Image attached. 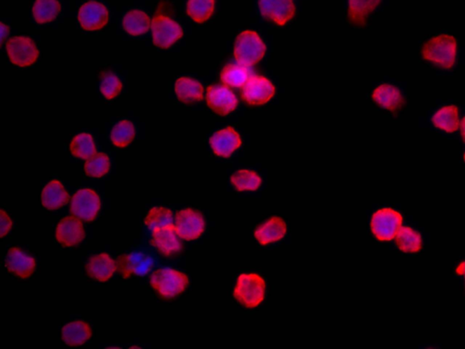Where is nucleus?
Returning a JSON list of instances; mask_svg holds the SVG:
<instances>
[{"instance_id":"f257e3e1","label":"nucleus","mask_w":465,"mask_h":349,"mask_svg":"<svg viewBox=\"0 0 465 349\" xmlns=\"http://www.w3.org/2000/svg\"><path fill=\"white\" fill-rule=\"evenodd\" d=\"M422 54L424 60L443 69H450L457 61V38L450 34L433 37L424 43Z\"/></svg>"},{"instance_id":"f03ea898","label":"nucleus","mask_w":465,"mask_h":349,"mask_svg":"<svg viewBox=\"0 0 465 349\" xmlns=\"http://www.w3.org/2000/svg\"><path fill=\"white\" fill-rule=\"evenodd\" d=\"M266 53L267 46L257 32L245 30L237 36L234 55L237 63L241 66H255Z\"/></svg>"},{"instance_id":"7ed1b4c3","label":"nucleus","mask_w":465,"mask_h":349,"mask_svg":"<svg viewBox=\"0 0 465 349\" xmlns=\"http://www.w3.org/2000/svg\"><path fill=\"white\" fill-rule=\"evenodd\" d=\"M267 285L257 273H244L237 279L234 296L248 308H257L266 298Z\"/></svg>"},{"instance_id":"20e7f679","label":"nucleus","mask_w":465,"mask_h":349,"mask_svg":"<svg viewBox=\"0 0 465 349\" xmlns=\"http://www.w3.org/2000/svg\"><path fill=\"white\" fill-rule=\"evenodd\" d=\"M151 287L164 298H175L186 290L189 285L187 275L172 268H162L153 273Z\"/></svg>"},{"instance_id":"39448f33","label":"nucleus","mask_w":465,"mask_h":349,"mask_svg":"<svg viewBox=\"0 0 465 349\" xmlns=\"http://www.w3.org/2000/svg\"><path fill=\"white\" fill-rule=\"evenodd\" d=\"M402 223V216L396 210L390 208L378 209L372 217V232L378 240L390 241L396 237Z\"/></svg>"},{"instance_id":"423d86ee","label":"nucleus","mask_w":465,"mask_h":349,"mask_svg":"<svg viewBox=\"0 0 465 349\" xmlns=\"http://www.w3.org/2000/svg\"><path fill=\"white\" fill-rule=\"evenodd\" d=\"M7 51L11 63L20 67L32 66L39 57V51L35 42L27 37L18 36L9 39Z\"/></svg>"},{"instance_id":"0eeeda50","label":"nucleus","mask_w":465,"mask_h":349,"mask_svg":"<svg viewBox=\"0 0 465 349\" xmlns=\"http://www.w3.org/2000/svg\"><path fill=\"white\" fill-rule=\"evenodd\" d=\"M153 41L156 47L166 49L173 46L183 37V29L180 24L164 15H156L153 18Z\"/></svg>"},{"instance_id":"6e6552de","label":"nucleus","mask_w":465,"mask_h":349,"mask_svg":"<svg viewBox=\"0 0 465 349\" xmlns=\"http://www.w3.org/2000/svg\"><path fill=\"white\" fill-rule=\"evenodd\" d=\"M80 26L86 32H97L107 26L109 20V13L102 3L88 1L80 8L78 15Z\"/></svg>"},{"instance_id":"1a4fd4ad","label":"nucleus","mask_w":465,"mask_h":349,"mask_svg":"<svg viewBox=\"0 0 465 349\" xmlns=\"http://www.w3.org/2000/svg\"><path fill=\"white\" fill-rule=\"evenodd\" d=\"M175 230L186 240H195L204 233L205 222L203 216L192 209L180 210L175 217Z\"/></svg>"},{"instance_id":"9d476101","label":"nucleus","mask_w":465,"mask_h":349,"mask_svg":"<svg viewBox=\"0 0 465 349\" xmlns=\"http://www.w3.org/2000/svg\"><path fill=\"white\" fill-rule=\"evenodd\" d=\"M276 94V88L269 79L263 76H252L242 89L243 100L249 105L267 103Z\"/></svg>"},{"instance_id":"9b49d317","label":"nucleus","mask_w":465,"mask_h":349,"mask_svg":"<svg viewBox=\"0 0 465 349\" xmlns=\"http://www.w3.org/2000/svg\"><path fill=\"white\" fill-rule=\"evenodd\" d=\"M100 209L98 195L89 188H83L74 195L70 210L75 217L83 220H94Z\"/></svg>"},{"instance_id":"f8f14e48","label":"nucleus","mask_w":465,"mask_h":349,"mask_svg":"<svg viewBox=\"0 0 465 349\" xmlns=\"http://www.w3.org/2000/svg\"><path fill=\"white\" fill-rule=\"evenodd\" d=\"M206 102L211 110L220 116L229 115L238 105L236 96L229 88L221 85L209 86Z\"/></svg>"},{"instance_id":"ddd939ff","label":"nucleus","mask_w":465,"mask_h":349,"mask_svg":"<svg viewBox=\"0 0 465 349\" xmlns=\"http://www.w3.org/2000/svg\"><path fill=\"white\" fill-rule=\"evenodd\" d=\"M262 15L267 20L285 26L295 16V6L292 0H260Z\"/></svg>"},{"instance_id":"4468645a","label":"nucleus","mask_w":465,"mask_h":349,"mask_svg":"<svg viewBox=\"0 0 465 349\" xmlns=\"http://www.w3.org/2000/svg\"><path fill=\"white\" fill-rule=\"evenodd\" d=\"M118 261L119 271L125 279L132 276H144L149 273L154 265L152 256L143 252L119 256Z\"/></svg>"},{"instance_id":"2eb2a0df","label":"nucleus","mask_w":465,"mask_h":349,"mask_svg":"<svg viewBox=\"0 0 465 349\" xmlns=\"http://www.w3.org/2000/svg\"><path fill=\"white\" fill-rule=\"evenodd\" d=\"M241 137L233 128L220 129L210 138V146L215 155L221 157H229L233 155L241 146Z\"/></svg>"},{"instance_id":"dca6fc26","label":"nucleus","mask_w":465,"mask_h":349,"mask_svg":"<svg viewBox=\"0 0 465 349\" xmlns=\"http://www.w3.org/2000/svg\"><path fill=\"white\" fill-rule=\"evenodd\" d=\"M5 267L20 279H27L36 268L35 259L16 246L8 250L5 256Z\"/></svg>"},{"instance_id":"f3484780","label":"nucleus","mask_w":465,"mask_h":349,"mask_svg":"<svg viewBox=\"0 0 465 349\" xmlns=\"http://www.w3.org/2000/svg\"><path fill=\"white\" fill-rule=\"evenodd\" d=\"M85 231L81 221L74 217H67L60 222L55 230V239L61 245L74 246L84 239Z\"/></svg>"},{"instance_id":"a211bd4d","label":"nucleus","mask_w":465,"mask_h":349,"mask_svg":"<svg viewBox=\"0 0 465 349\" xmlns=\"http://www.w3.org/2000/svg\"><path fill=\"white\" fill-rule=\"evenodd\" d=\"M288 232V225L280 217H271L255 228V237L262 246L270 245L284 239Z\"/></svg>"},{"instance_id":"6ab92c4d","label":"nucleus","mask_w":465,"mask_h":349,"mask_svg":"<svg viewBox=\"0 0 465 349\" xmlns=\"http://www.w3.org/2000/svg\"><path fill=\"white\" fill-rule=\"evenodd\" d=\"M152 245L163 255L171 256L182 249V244L174 225L152 231Z\"/></svg>"},{"instance_id":"aec40b11","label":"nucleus","mask_w":465,"mask_h":349,"mask_svg":"<svg viewBox=\"0 0 465 349\" xmlns=\"http://www.w3.org/2000/svg\"><path fill=\"white\" fill-rule=\"evenodd\" d=\"M372 98L379 107L391 112L401 110L405 104V98L401 91L396 86L389 84L377 86L372 91Z\"/></svg>"},{"instance_id":"412c9836","label":"nucleus","mask_w":465,"mask_h":349,"mask_svg":"<svg viewBox=\"0 0 465 349\" xmlns=\"http://www.w3.org/2000/svg\"><path fill=\"white\" fill-rule=\"evenodd\" d=\"M382 0H348V18L353 26H363Z\"/></svg>"},{"instance_id":"4be33fe9","label":"nucleus","mask_w":465,"mask_h":349,"mask_svg":"<svg viewBox=\"0 0 465 349\" xmlns=\"http://www.w3.org/2000/svg\"><path fill=\"white\" fill-rule=\"evenodd\" d=\"M178 100L184 104H193L203 100L204 88L196 80L183 77L177 80L175 85Z\"/></svg>"},{"instance_id":"5701e85b","label":"nucleus","mask_w":465,"mask_h":349,"mask_svg":"<svg viewBox=\"0 0 465 349\" xmlns=\"http://www.w3.org/2000/svg\"><path fill=\"white\" fill-rule=\"evenodd\" d=\"M116 270L115 261L107 254H98L91 258L87 265V272L92 279L105 282L110 279Z\"/></svg>"},{"instance_id":"b1692460","label":"nucleus","mask_w":465,"mask_h":349,"mask_svg":"<svg viewBox=\"0 0 465 349\" xmlns=\"http://www.w3.org/2000/svg\"><path fill=\"white\" fill-rule=\"evenodd\" d=\"M69 196L60 181L52 180L44 187L41 194L42 205L48 210L62 208Z\"/></svg>"},{"instance_id":"393cba45","label":"nucleus","mask_w":465,"mask_h":349,"mask_svg":"<svg viewBox=\"0 0 465 349\" xmlns=\"http://www.w3.org/2000/svg\"><path fill=\"white\" fill-rule=\"evenodd\" d=\"M92 335L90 327L83 321H73L67 324L61 331L65 344L72 345H79L87 342Z\"/></svg>"},{"instance_id":"a878e982","label":"nucleus","mask_w":465,"mask_h":349,"mask_svg":"<svg viewBox=\"0 0 465 349\" xmlns=\"http://www.w3.org/2000/svg\"><path fill=\"white\" fill-rule=\"evenodd\" d=\"M123 27L131 36L143 35L149 32L151 25L149 15L137 9L128 11L123 18Z\"/></svg>"},{"instance_id":"bb28decb","label":"nucleus","mask_w":465,"mask_h":349,"mask_svg":"<svg viewBox=\"0 0 465 349\" xmlns=\"http://www.w3.org/2000/svg\"><path fill=\"white\" fill-rule=\"evenodd\" d=\"M250 79V72L241 65H227L220 73L221 81L231 88L244 86Z\"/></svg>"},{"instance_id":"cd10ccee","label":"nucleus","mask_w":465,"mask_h":349,"mask_svg":"<svg viewBox=\"0 0 465 349\" xmlns=\"http://www.w3.org/2000/svg\"><path fill=\"white\" fill-rule=\"evenodd\" d=\"M432 122L437 129L452 133L459 128V114L455 106H445L437 111L432 117Z\"/></svg>"},{"instance_id":"c85d7f7f","label":"nucleus","mask_w":465,"mask_h":349,"mask_svg":"<svg viewBox=\"0 0 465 349\" xmlns=\"http://www.w3.org/2000/svg\"><path fill=\"white\" fill-rule=\"evenodd\" d=\"M60 8L58 0H36L32 8L33 17L39 24L49 23L58 17Z\"/></svg>"},{"instance_id":"c756f323","label":"nucleus","mask_w":465,"mask_h":349,"mask_svg":"<svg viewBox=\"0 0 465 349\" xmlns=\"http://www.w3.org/2000/svg\"><path fill=\"white\" fill-rule=\"evenodd\" d=\"M397 248L405 253H417L423 246L421 235L411 228L401 227L396 235Z\"/></svg>"},{"instance_id":"7c9ffc66","label":"nucleus","mask_w":465,"mask_h":349,"mask_svg":"<svg viewBox=\"0 0 465 349\" xmlns=\"http://www.w3.org/2000/svg\"><path fill=\"white\" fill-rule=\"evenodd\" d=\"M215 0H189L187 13L195 22L205 23L215 11Z\"/></svg>"},{"instance_id":"2f4dec72","label":"nucleus","mask_w":465,"mask_h":349,"mask_svg":"<svg viewBox=\"0 0 465 349\" xmlns=\"http://www.w3.org/2000/svg\"><path fill=\"white\" fill-rule=\"evenodd\" d=\"M70 152L79 159H90L97 154L93 137L88 133L76 135L70 144Z\"/></svg>"},{"instance_id":"473e14b6","label":"nucleus","mask_w":465,"mask_h":349,"mask_svg":"<svg viewBox=\"0 0 465 349\" xmlns=\"http://www.w3.org/2000/svg\"><path fill=\"white\" fill-rule=\"evenodd\" d=\"M231 183L239 191H255L261 187L262 179L257 172L242 169L234 173Z\"/></svg>"},{"instance_id":"72a5a7b5","label":"nucleus","mask_w":465,"mask_h":349,"mask_svg":"<svg viewBox=\"0 0 465 349\" xmlns=\"http://www.w3.org/2000/svg\"><path fill=\"white\" fill-rule=\"evenodd\" d=\"M135 137V129L133 123L129 120H121L114 126L111 132V141L118 147H126Z\"/></svg>"},{"instance_id":"f704fd0d","label":"nucleus","mask_w":465,"mask_h":349,"mask_svg":"<svg viewBox=\"0 0 465 349\" xmlns=\"http://www.w3.org/2000/svg\"><path fill=\"white\" fill-rule=\"evenodd\" d=\"M173 221V213L170 209L163 208V206L151 209L144 219V223L152 231L174 225Z\"/></svg>"},{"instance_id":"c9c22d12","label":"nucleus","mask_w":465,"mask_h":349,"mask_svg":"<svg viewBox=\"0 0 465 349\" xmlns=\"http://www.w3.org/2000/svg\"><path fill=\"white\" fill-rule=\"evenodd\" d=\"M110 169L109 157L97 153L85 163V172L91 178H102Z\"/></svg>"},{"instance_id":"e433bc0d","label":"nucleus","mask_w":465,"mask_h":349,"mask_svg":"<svg viewBox=\"0 0 465 349\" xmlns=\"http://www.w3.org/2000/svg\"><path fill=\"white\" fill-rule=\"evenodd\" d=\"M123 84L121 80L115 74L109 71H104L101 75L100 91L107 100H114L121 92Z\"/></svg>"},{"instance_id":"4c0bfd02","label":"nucleus","mask_w":465,"mask_h":349,"mask_svg":"<svg viewBox=\"0 0 465 349\" xmlns=\"http://www.w3.org/2000/svg\"><path fill=\"white\" fill-rule=\"evenodd\" d=\"M0 225H1L0 227V233H1L0 234V237H4L9 232V230H11L12 225H13L11 219L6 214L4 210L0 212Z\"/></svg>"},{"instance_id":"58836bf2","label":"nucleus","mask_w":465,"mask_h":349,"mask_svg":"<svg viewBox=\"0 0 465 349\" xmlns=\"http://www.w3.org/2000/svg\"><path fill=\"white\" fill-rule=\"evenodd\" d=\"M457 273L465 279V261L461 262L457 268Z\"/></svg>"},{"instance_id":"ea45409f","label":"nucleus","mask_w":465,"mask_h":349,"mask_svg":"<svg viewBox=\"0 0 465 349\" xmlns=\"http://www.w3.org/2000/svg\"><path fill=\"white\" fill-rule=\"evenodd\" d=\"M8 34V27L5 26L4 24L1 23V40H4L6 36Z\"/></svg>"},{"instance_id":"a19ab883","label":"nucleus","mask_w":465,"mask_h":349,"mask_svg":"<svg viewBox=\"0 0 465 349\" xmlns=\"http://www.w3.org/2000/svg\"><path fill=\"white\" fill-rule=\"evenodd\" d=\"M461 136H463V138L465 141V117H464V119H461Z\"/></svg>"},{"instance_id":"79ce46f5","label":"nucleus","mask_w":465,"mask_h":349,"mask_svg":"<svg viewBox=\"0 0 465 349\" xmlns=\"http://www.w3.org/2000/svg\"><path fill=\"white\" fill-rule=\"evenodd\" d=\"M464 162H465V154H464Z\"/></svg>"}]
</instances>
